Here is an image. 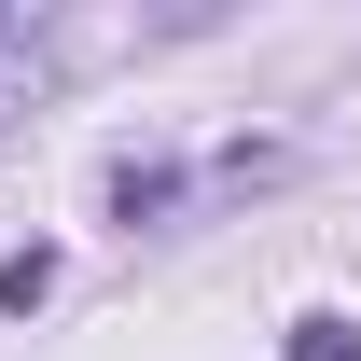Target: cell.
Returning <instances> with one entry per match:
<instances>
[{
	"label": "cell",
	"instance_id": "cell-3",
	"mask_svg": "<svg viewBox=\"0 0 361 361\" xmlns=\"http://www.w3.org/2000/svg\"><path fill=\"white\" fill-rule=\"evenodd\" d=\"M42 292H56V250H14V264H0V319H14V306H42Z\"/></svg>",
	"mask_w": 361,
	"mask_h": 361
},
{
	"label": "cell",
	"instance_id": "cell-2",
	"mask_svg": "<svg viewBox=\"0 0 361 361\" xmlns=\"http://www.w3.org/2000/svg\"><path fill=\"white\" fill-rule=\"evenodd\" d=\"M111 209H126V223H153V209H180V167H111Z\"/></svg>",
	"mask_w": 361,
	"mask_h": 361
},
{
	"label": "cell",
	"instance_id": "cell-1",
	"mask_svg": "<svg viewBox=\"0 0 361 361\" xmlns=\"http://www.w3.org/2000/svg\"><path fill=\"white\" fill-rule=\"evenodd\" d=\"M292 361H361V319L348 306H306L292 319Z\"/></svg>",
	"mask_w": 361,
	"mask_h": 361
}]
</instances>
